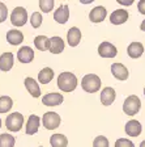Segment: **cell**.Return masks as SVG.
Instances as JSON below:
<instances>
[{"instance_id": "22", "label": "cell", "mask_w": 145, "mask_h": 147, "mask_svg": "<svg viewBox=\"0 0 145 147\" xmlns=\"http://www.w3.org/2000/svg\"><path fill=\"white\" fill-rule=\"evenodd\" d=\"M64 41L63 38H60V37H51L50 38V53H52V54H60L61 51L64 50Z\"/></svg>"}, {"instance_id": "38", "label": "cell", "mask_w": 145, "mask_h": 147, "mask_svg": "<svg viewBox=\"0 0 145 147\" xmlns=\"http://www.w3.org/2000/svg\"><path fill=\"white\" fill-rule=\"evenodd\" d=\"M144 96H145V88H144Z\"/></svg>"}, {"instance_id": "25", "label": "cell", "mask_w": 145, "mask_h": 147, "mask_svg": "<svg viewBox=\"0 0 145 147\" xmlns=\"http://www.w3.org/2000/svg\"><path fill=\"white\" fill-rule=\"evenodd\" d=\"M52 78H54V71L50 67H45L38 74V82L41 84H48L52 80Z\"/></svg>"}, {"instance_id": "37", "label": "cell", "mask_w": 145, "mask_h": 147, "mask_svg": "<svg viewBox=\"0 0 145 147\" xmlns=\"http://www.w3.org/2000/svg\"><path fill=\"white\" fill-rule=\"evenodd\" d=\"M0 129H1V118H0Z\"/></svg>"}, {"instance_id": "26", "label": "cell", "mask_w": 145, "mask_h": 147, "mask_svg": "<svg viewBox=\"0 0 145 147\" xmlns=\"http://www.w3.org/2000/svg\"><path fill=\"white\" fill-rule=\"evenodd\" d=\"M13 107V100L9 96L0 97V113H8Z\"/></svg>"}, {"instance_id": "21", "label": "cell", "mask_w": 145, "mask_h": 147, "mask_svg": "<svg viewBox=\"0 0 145 147\" xmlns=\"http://www.w3.org/2000/svg\"><path fill=\"white\" fill-rule=\"evenodd\" d=\"M142 53H144V46H142L141 42H132L130 43V46H128L127 49V54L130 58L132 59H137L140 58L142 55Z\"/></svg>"}, {"instance_id": "15", "label": "cell", "mask_w": 145, "mask_h": 147, "mask_svg": "<svg viewBox=\"0 0 145 147\" xmlns=\"http://www.w3.org/2000/svg\"><path fill=\"white\" fill-rule=\"evenodd\" d=\"M13 63H15V57L12 53L7 51L0 55V70L1 71H4V72L9 71L13 67Z\"/></svg>"}, {"instance_id": "14", "label": "cell", "mask_w": 145, "mask_h": 147, "mask_svg": "<svg viewBox=\"0 0 145 147\" xmlns=\"http://www.w3.org/2000/svg\"><path fill=\"white\" fill-rule=\"evenodd\" d=\"M124 130H126L128 137H139V135L141 134L142 126L139 121H136V119H130V121L126 123Z\"/></svg>"}, {"instance_id": "33", "label": "cell", "mask_w": 145, "mask_h": 147, "mask_svg": "<svg viewBox=\"0 0 145 147\" xmlns=\"http://www.w3.org/2000/svg\"><path fill=\"white\" fill-rule=\"evenodd\" d=\"M137 8H139V12L141 15H145V0H140L137 3Z\"/></svg>"}, {"instance_id": "7", "label": "cell", "mask_w": 145, "mask_h": 147, "mask_svg": "<svg viewBox=\"0 0 145 147\" xmlns=\"http://www.w3.org/2000/svg\"><path fill=\"white\" fill-rule=\"evenodd\" d=\"M98 54L102 58H115L116 54H118V49L111 42L105 41V42H102L98 46Z\"/></svg>"}, {"instance_id": "9", "label": "cell", "mask_w": 145, "mask_h": 147, "mask_svg": "<svg viewBox=\"0 0 145 147\" xmlns=\"http://www.w3.org/2000/svg\"><path fill=\"white\" fill-rule=\"evenodd\" d=\"M64 97L63 95L57 93V92H51V93H47V95L43 96L42 98V104L46 107H57L63 102Z\"/></svg>"}, {"instance_id": "28", "label": "cell", "mask_w": 145, "mask_h": 147, "mask_svg": "<svg viewBox=\"0 0 145 147\" xmlns=\"http://www.w3.org/2000/svg\"><path fill=\"white\" fill-rule=\"evenodd\" d=\"M55 0H39V8L43 13H50L54 9Z\"/></svg>"}, {"instance_id": "17", "label": "cell", "mask_w": 145, "mask_h": 147, "mask_svg": "<svg viewBox=\"0 0 145 147\" xmlns=\"http://www.w3.org/2000/svg\"><path fill=\"white\" fill-rule=\"evenodd\" d=\"M80 40H81V32H80V29L76 26H72L68 30V33H67V42H68V45L75 47V46H77L80 43Z\"/></svg>"}, {"instance_id": "20", "label": "cell", "mask_w": 145, "mask_h": 147, "mask_svg": "<svg viewBox=\"0 0 145 147\" xmlns=\"http://www.w3.org/2000/svg\"><path fill=\"white\" fill-rule=\"evenodd\" d=\"M22 41H24V34L20 30H17V29H11V30H8V33H7V42H8L9 45L17 46V45H20Z\"/></svg>"}, {"instance_id": "30", "label": "cell", "mask_w": 145, "mask_h": 147, "mask_svg": "<svg viewBox=\"0 0 145 147\" xmlns=\"http://www.w3.org/2000/svg\"><path fill=\"white\" fill-rule=\"evenodd\" d=\"M109 146H110L109 139L103 137V135H98L93 141V147H109Z\"/></svg>"}, {"instance_id": "34", "label": "cell", "mask_w": 145, "mask_h": 147, "mask_svg": "<svg viewBox=\"0 0 145 147\" xmlns=\"http://www.w3.org/2000/svg\"><path fill=\"white\" fill-rule=\"evenodd\" d=\"M118 3L122 4V5H132L133 1L132 0H128V1H126V0H118Z\"/></svg>"}, {"instance_id": "11", "label": "cell", "mask_w": 145, "mask_h": 147, "mask_svg": "<svg viewBox=\"0 0 145 147\" xmlns=\"http://www.w3.org/2000/svg\"><path fill=\"white\" fill-rule=\"evenodd\" d=\"M54 18L57 24H65L69 18V7L67 4H61L54 12Z\"/></svg>"}, {"instance_id": "29", "label": "cell", "mask_w": 145, "mask_h": 147, "mask_svg": "<svg viewBox=\"0 0 145 147\" xmlns=\"http://www.w3.org/2000/svg\"><path fill=\"white\" fill-rule=\"evenodd\" d=\"M30 25L37 29V28H39L42 25V15L39 12H34L30 17Z\"/></svg>"}, {"instance_id": "5", "label": "cell", "mask_w": 145, "mask_h": 147, "mask_svg": "<svg viewBox=\"0 0 145 147\" xmlns=\"http://www.w3.org/2000/svg\"><path fill=\"white\" fill-rule=\"evenodd\" d=\"M27 21V12L24 7H16L11 15V22L15 26H24Z\"/></svg>"}, {"instance_id": "16", "label": "cell", "mask_w": 145, "mask_h": 147, "mask_svg": "<svg viewBox=\"0 0 145 147\" xmlns=\"http://www.w3.org/2000/svg\"><path fill=\"white\" fill-rule=\"evenodd\" d=\"M39 122H41L39 117L35 116V114H31L26 122V130H25V133H26L27 135L37 134V133H38V129H39Z\"/></svg>"}, {"instance_id": "4", "label": "cell", "mask_w": 145, "mask_h": 147, "mask_svg": "<svg viewBox=\"0 0 145 147\" xmlns=\"http://www.w3.org/2000/svg\"><path fill=\"white\" fill-rule=\"evenodd\" d=\"M22 125H24V116L18 112H13L5 118V126L9 131L17 133L21 130Z\"/></svg>"}, {"instance_id": "13", "label": "cell", "mask_w": 145, "mask_h": 147, "mask_svg": "<svg viewBox=\"0 0 145 147\" xmlns=\"http://www.w3.org/2000/svg\"><path fill=\"white\" fill-rule=\"evenodd\" d=\"M17 58L21 63H30L34 59V51L30 46H22L17 51Z\"/></svg>"}, {"instance_id": "31", "label": "cell", "mask_w": 145, "mask_h": 147, "mask_svg": "<svg viewBox=\"0 0 145 147\" xmlns=\"http://www.w3.org/2000/svg\"><path fill=\"white\" fill-rule=\"evenodd\" d=\"M115 147H135L132 141L127 139V138H119L115 142Z\"/></svg>"}, {"instance_id": "36", "label": "cell", "mask_w": 145, "mask_h": 147, "mask_svg": "<svg viewBox=\"0 0 145 147\" xmlns=\"http://www.w3.org/2000/svg\"><path fill=\"white\" fill-rule=\"evenodd\" d=\"M139 147H145V141H142L141 143H140V146Z\"/></svg>"}, {"instance_id": "32", "label": "cell", "mask_w": 145, "mask_h": 147, "mask_svg": "<svg viewBox=\"0 0 145 147\" xmlns=\"http://www.w3.org/2000/svg\"><path fill=\"white\" fill-rule=\"evenodd\" d=\"M8 17V8L4 3H0V22H4Z\"/></svg>"}, {"instance_id": "19", "label": "cell", "mask_w": 145, "mask_h": 147, "mask_svg": "<svg viewBox=\"0 0 145 147\" xmlns=\"http://www.w3.org/2000/svg\"><path fill=\"white\" fill-rule=\"evenodd\" d=\"M115 100V89L111 87H106L102 89L101 92V102H102L105 107H109L114 102Z\"/></svg>"}, {"instance_id": "6", "label": "cell", "mask_w": 145, "mask_h": 147, "mask_svg": "<svg viewBox=\"0 0 145 147\" xmlns=\"http://www.w3.org/2000/svg\"><path fill=\"white\" fill-rule=\"evenodd\" d=\"M60 116L55 112H46L42 117V123L47 130H54L57 129L60 125Z\"/></svg>"}, {"instance_id": "3", "label": "cell", "mask_w": 145, "mask_h": 147, "mask_svg": "<svg viewBox=\"0 0 145 147\" xmlns=\"http://www.w3.org/2000/svg\"><path fill=\"white\" fill-rule=\"evenodd\" d=\"M141 109V100L136 95H131L124 100L123 104V112L127 116H135Z\"/></svg>"}, {"instance_id": "1", "label": "cell", "mask_w": 145, "mask_h": 147, "mask_svg": "<svg viewBox=\"0 0 145 147\" xmlns=\"http://www.w3.org/2000/svg\"><path fill=\"white\" fill-rule=\"evenodd\" d=\"M57 87L63 92H72L77 87V78L72 72H61L57 76Z\"/></svg>"}, {"instance_id": "8", "label": "cell", "mask_w": 145, "mask_h": 147, "mask_svg": "<svg viewBox=\"0 0 145 147\" xmlns=\"http://www.w3.org/2000/svg\"><path fill=\"white\" fill-rule=\"evenodd\" d=\"M111 74L115 79L118 80H127L128 76H130V71L128 68L122 63H112L111 64Z\"/></svg>"}, {"instance_id": "23", "label": "cell", "mask_w": 145, "mask_h": 147, "mask_svg": "<svg viewBox=\"0 0 145 147\" xmlns=\"http://www.w3.org/2000/svg\"><path fill=\"white\" fill-rule=\"evenodd\" d=\"M51 147H67L68 146V138L64 134H54L50 137Z\"/></svg>"}, {"instance_id": "12", "label": "cell", "mask_w": 145, "mask_h": 147, "mask_svg": "<svg viewBox=\"0 0 145 147\" xmlns=\"http://www.w3.org/2000/svg\"><path fill=\"white\" fill-rule=\"evenodd\" d=\"M130 15H128V11L126 9H116L110 15V21L112 25H122L128 20Z\"/></svg>"}, {"instance_id": "2", "label": "cell", "mask_w": 145, "mask_h": 147, "mask_svg": "<svg viewBox=\"0 0 145 147\" xmlns=\"http://www.w3.org/2000/svg\"><path fill=\"white\" fill-rule=\"evenodd\" d=\"M101 84L102 83H101L100 76H97L96 74H88L81 80L82 89L85 92H88V93H96L97 91H100Z\"/></svg>"}, {"instance_id": "39", "label": "cell", "mask_w": 145, "mask_h": 147, "mask_svg": "<svg viewBox=\"0 0 145 147\" xmlns=\"http://www.w3.org/2000/svg\"><path fill=\"white\" fill-rule=\"evenodd\" d=\"M38 147H42V146H38Z\"/></svg>"}, {"instance_id": "10", "label": "cell", "mask_w": 145, "mask_h": 147, "mask_svg": "<svg viewBox=\"0 0 145 147\" xmlns=\"http://www.w3.org/2000/svg\"><path fill=\"white\" fill-rule=\"evenodd\" d=\"M106 16H107L106 8L102 5H98V7H94L89 12V20L92 22H94V24H98V22H102L105 20Z\"/></svg>"}, {"instance_id": "35", "label": "cell", "mask_w": 145, "mask_h": 147, "mask_svg": "<svg viewBox=\"0 0 145 147\" xmlns=\"http://www.w3.org/2000/svg\"><path fill=\"white\" fill-rule=\"evenodd\" d=\"M140 29H141L142 32H145V20L141 22V25H140Z\"/></svg>"}, {"instance_id": "27", "label": "cell", "mask_w": 145, "mask_h": 147, "mask_svg": "<svg viewBox=\"0 0 145 147\" xmlns=\"http://www.w3.org/2000/svg\"><path fill=\"white\" fill-rule=\"evenodd\" d=\"M16 143V138L8 133L0 134V147H13Z\"/></svg>"}, {"instance_id": "18", "label": "cell", "mask_w": 145, "mask_h": 147, "mask_svg": "<svg viewBox=\"0 0 145 147\" xmlns=\"http://www.w3.org/2000/svg\"><path fill=\"white\" fill-rule=\"evenodd\" d=\"M25 84V88L27 89V92L30 93L33 97H39L41 96V88H39V84L33 79V78H26L24 82Z\"/></svg>"}, {"instance_id": "24", "label": "cell", "mask_w": 145, "mask_h": 147, "mask_svg": "<svg viewBox=\"0 0 145 147\" xmlns=\"http://www.w3.org/2000/svg\"><path fill=\"white\" fill-rule=\"evenodd\" d=\"M34 46L39 51H46L50 49V38L46 36H37L34 38Z\"/></svg>"}]
</instances>
